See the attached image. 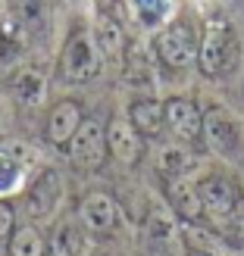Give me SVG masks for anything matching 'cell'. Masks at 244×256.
Instances as JSON below:
<instances>
[{
    "label": "cell",
    "instance_id": "obj_21",
    "mask_svg": "<svg viewBox=\"0 0 244 256\" xmlns=\"http://www.w3.org/2000/svg\"><path fill=\"white\" fill-rule=\"evenodd\" d=\"M191 166H194V156L182 144H166L160 150V172L166 175V182L169 178H188Z\"/></svg>",
    "mask_w": 244,
    "mask_h": 256
},
{
    "label": "cell",
    "instance_id": "obj_24",
    "mask_svg": "<svg viewBox=\"0 0 244 256\" xmlns=\"http://www.w3.org/2000/svg\"><path fill=\"white\" fill-rule=\"evenodd\" d=\"M122 66H125V82L132 84V88H147L150 84V66L144 60H141L138 54H125V60H122Z\"/></svg>",
    "mask_w": 244,
    "mask_h": 256
},
{
    "label": "cell",
    "instance_id": "obj_7",
    "mask_svg": "<svg viewBox=\"0 0 244 256\" xmlns=\"http://www.w3.org/2000/svg\"><path fill=\"white\" fill-rule=\"evenodd\" d=\"M63 197V178L57 169H41L35 175V182L25 188V212L29 219H50L60 206Z\"/></svg>",
    "mask_w": 244,
    "mask_h": 256
},
{
    "label": "cell",
    "instance_id": "obj_25",
    "mask_svg": "<svg viewBox=\"0 0 244 256\" xmlns=\"http://www.w3.org/2000/svg\"><path fill=\"white\" fill-rule=\"evenodd\" d=\"M16 228V210L10 200H0V240H7Z\"/></svg>",
    "mask_w": 244,
    "mask_h": 256
},
{
    "label": "cell",
    "instance_id": "obj_20",
    "mask_svg": "<svg viewBox=\"0 0 244 256\" xmlns=\"http://www.w3.org/2000/svg\"><path fill=\"white\" fill-rule=\"evenodd\" d=\"M7 253L10 256H47V240L41 238L35 225H16L13 234L7 238Z\"/></svg>",
    "mask_w": 244,
    "mask_h": 256
},
{
    "label": "cell",
    "instance_id": "obj_4",
    "mask_svg": "<svg viewBox=\"0 0 244 256\" xmlns=\"http://www.w3.org/2000/svg\"><path fill=\"white\" fill-rule=\"evenodd\" d=\"M66 153H69V160L79 166L82 172H97L100 166L107 162V156H110V150H107V125L100 119H88L85 116V122L79 125V132L72 134Z\"/></svg>",
    "mask_w": 244,
    "mask_h": 256
},
{
    "label": "cell",
    "instance_id": "obj_22",
    "mask_svg": "<svg viewBox=\"0 0 244 256\" xmlns=\"http://www.w3.org/2000/svg\"><path fill=\"white\" fill-rule=\"evenodd\" d=\"M22 175H25L22 160L10 156L7 150H0V200H7L10 194H16L22 188Z\"/></svg>",
    "mask_w": 244,
    "mask_h": 256
},
{
    "label": "cell",
    "instance_id": "obj_1",
    "mask_svg": "<svg viewBox=\"0 0 244 256\" xmlns=\"http://www.w3.org/2000/svg\"><path fill=\"white\" fill-rule=\"evenodd\" d=\"M241 62V41L235 25L225 12H210L200 25V47H197V69L207 78H225Z\"/></svg>",
    "mask_w": 244,
    "mask_h": 256
},
{
    "label": "cell",
    "instance_id": "obj_11",
    "mask_svg": "<svg viewBox=\"0 0 244 256\" xmlns=\"http://www.w3.org/2000/svg\"><path fill=\"white\" fill-rule=\"evenodd\" d=\"M82 122H85V110H82L79 100H72V97L57 100V104L50 106V112H47L44 134H47V140H50L54 147L66 150V147H69V140H72V134L79 132V125H82Z\"/></svg>",
    "mask_w": 244,
    "mask_h": 256
},
{
    "label": "cell",
    "instance_id": "obj_17",
    "mask_svg": "<svg viewBox=\"0 0 244 256\" xmlns=\"http://www.w3.org/2000/svg\"><path fill=\"white\" fill-rule=\"evenodd\" d=\"M175 234H178V228H175L172 216L163 210H150V216L144 219V247L150 253H169Z\"/></svg>",
    "mask_w": 244,
    "mask_h": 256
},
{
    "label": "cell",
    "instance_id": "obj_18",
    "mask_svg": "<svg viewBox=\"0 0 244 256\" xmlns=\"http://www.w3.org/2000/svg\"><path fill=\"white\" fill-rule=\"evenodd\" d=\"M47 250L50 256H82L85 250V228L79 219H63L54 234L47 240Z\"/></svg>",
    "mask_w": 244,
    "mask_h": 256
},
{
    "label": "cell",
    "instance_id": "obj_19",
    "mask_svg": "<svg viewBox=\"0 0 244 256\" xmlns=\"http://www.w3.org/2000/svg\"><path fill=\"white\" fill-rule=\"evenodd\" d=\"M29 41H32V34L29 28L19 22V19H13L7 16L4 22H0V62H16L25 50H29Z\"/></svg>",
    "mask_w": 244,
    "mask_h": 256
},
{
    "label": "cell",
    "instance_id": "obj_3",
    "mask_svg": "<svg viewBox=\"0 0 244 256\" xmlns=\"http://www.w3.org/2000/svg\"><path fill=\"white\" fill-rule=\"evenodd\" d=\"M197 47H200V25L188 16H178L169 25H163L160 34L153 38L157 60L169 69H188L197 62Z\"/></svg>",
    "mask_w": 244,
    "mask_h": 256
},
{
    "label": "cell",
    "instance_id": "obj_26",
    "mask_svg": "<svg viewBox=\"0 0 244 256\" xmlns=\"http://www.w3.org/2000/svg\"><path fill=\"white\" fill-rule=\"evenodd\" d=\"M97 256H104V253H97Z\"/></svg>",
    "mask_w": 244,
    "mask_h": 256
},
{
    "label": "cell",
    "instance_id": "obj_13",
    "mask_svg": "<svg viewBox=\"0 0 244 256\" xmlns=\"http://www.w3.org/2000/svg\"><path fill=\"white\" fill-rule=\"evenodd\" d=\"M91 34H94V44H97L104 60H110V62H122L125 60V28H122V22L116 16L97 10Z\"/></svg>",
    "mask_w": 244,
    "mask_h": 256
},
{
    "label": "cell",
    "instance_id": "obj_6",
    "mask_svg": "<svg viewBox=\"0 0 244 256\" xmlns=\"http://www.w3.org/2000/svg\"><path fill=\"white\" fill-rule=\"evenodd\" d=\"M119 219H122L119 203L113 200L110 194H104V190H91V194H85L82 203H79V222H82V228L91 232V234H97V238L113 234L119 228Z\"/></svg>",
    "mask_w": 244,
    "mask_h": 256
},
{
    "label": "cell",
    "instance_id": "obj_12",
    "mask_svg": "<svg viewBox=\"0 0 244 256\" xmlns=\"http://www.w3.org/2000/svg\"><path fill=\"white\" fill-rule=\"evenodd\" d=\"M10 4V16L19 19L32 38H44L50 34V22H54V10L57 0H7Z\"/></svg>",
    "mask_w": 244,
    "mask_h": 256
},
{
    "label": "cell",
    "instance_id": "obj_16",
    "mask_svg": "<svg viewBox=\"0 0 244 256\" xmlns=\"http://www.w3.org/2000/svg\"><path fill=\"white\" fill-rule=\"evenodd\" d=\"M128 122L138 128L141 138H160L166 132V112L163 104L153 97H138L128 106Z\"/></svg>",
    "mask_w": 244,
    "mask_h": 256
},
{
    "label": "cell",
    "instance_id": "obj_23",
    "mask_svg": "<svg viewBox=\"0 0 244 256\" xmlns=\"http://www.w3.org/2000/svg\"><path fill=\"white\" fill-rule=\"evenodd\" d=\"M135 10H138V16L147 28H157L169 16V0H135Z\"/></svg>",
    "mask_w": 244,
    "mask_h": 256
},
{
    "label": "cell",
    "instance_id": "obj_9",
    "mask_svg": "<svg viewBox=\"0 0 244 256\" xmlns=\"http://www.w3.org/2000/svg\"><path fill=\"white\" fill-rule=\"evenodd\" d=\"M197 190H200V200H203V216H213L216 222L225 219L228 212H235L238 203L244 200L232 178L216 175V172L213 175H203L200 182H197Z\"/></svg>",
    "mask_w": 244,
    "mask_h": 256
},
{
    "label": "cell",
    "instance_id": "obj_8",
    "mask_svg": "<svg viewBox=\"0 0 244 256\" xmlns=\"http://www.w3.org/2000/svg\"><path fill=\"white\" fill-rule=\"evenodd\" d=\"M107 150H110V156L119 166L135 169V166L144 160V138L138 134V128L128 119L113 116L107 122Z\"/></svg>",
    "mask_w": 244,
    "mask_h": 256
},
{
    "label": "cell",
    "instance_id": "obj_27",
    "mask_svg": "<svg viewBox=\"0 0 244 256\" xmlns=\"http://www.w3.org/2000/svg\"><path fill=\"white\" fill-rule=\"evenodd\" d=\"M191 256H197V253H191Z\"/></svg>",
    "mask_w": 244,
    "mask_h": 256
},
{
    "label": "cell",
    "instance_id": "obj_10",
    "mask_svg": "<svg viewBox=\"0 0 244 256\" xmlns=\"http://www.w3.org/2000/svg\"><path fill=\"white\" fill-rule=\"evenodd\" d=\"M166 112V128L182 140V144H197L200 128H203V110L188 97H169L163 104Z\"/></svg>",
    "mask_w": 244,
    "mask_h": 256
},
{
    "label": "cell",
    "instance_id": "obj_5",
    "mask_svg": "<svg viewBox=\"0 0 244 256\" xmlns=\"http://www.w3.org/2000/svg\"><path fill=\"white\" fill-rule=\"evenodd\" d=\"M200 140L216 153V156L232 160V156L241 153V125L225 106H210L207 112H203Z\"/></svg>",
    "mask_w": 244,
    "mask_h": 256
},
{
    "label": "cell",
    "instance_id": "obj_14",
    "mask_svg": "<svg viewBox=\"0 0 244 256\" xmlns=\"http://www.w3.org/2000/svg\"><path fill=\"white\" fill-rule=\"evenodd\" d=\"M166 197H169V206L182 222L203 219V200H200V190L191 178H169L166 182Z\"/></svg>",
    "mask_w": 244,
    "mask_h": 256
},
{
    "label": "cell",
    "instance_id": "obj_2",
    "mask_svg": "<svg viewBox=\"0 0 244 256\" xmlns=\"http://www.w3.org/2000/svg\"><path fill=\"white\" fill-rule=\"evenodd\" d=\"M100 69H104V56L94 44V34L88 25H75V28L66 34V44L60 50L57 60V75L60 82L66 84H88L94 82Z\"/></svg>",
    "mask_w": 244,
    "mask_h": 256
},
{
    "label": "cell",
    "instance_id": "obj_15",
    "mask_svg": "<svg viewBox=\"0 0 244 256\" xmlns=\"http://www.w3.org/2000/svg\"><path fill=\"white\" fill-rule=\"evenodd\" d=\"M7 91L13 94V100L22 106H38L47 94V78L38 66H19L16 72L7 78Z\"/></svg>",
    "mask_w": 244,
    "mask_h": 256
}]
</instances>
